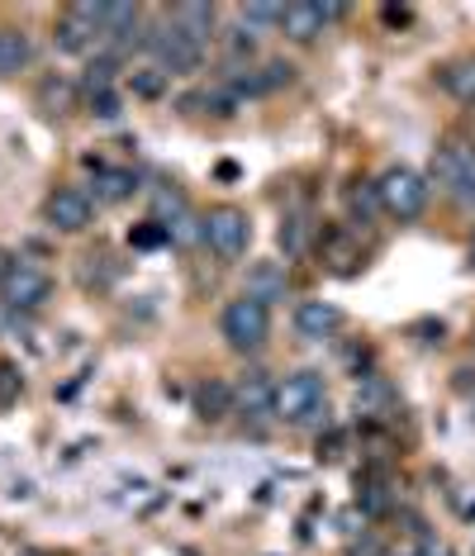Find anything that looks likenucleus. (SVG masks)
<instances>
[{"instance_id": "f3484780", "label": "nucleus", "mask_w": 475, "mask_h": 556, "mask_svg": "<svg viewBox=\"0 0 475 556\" xmlns=\"http://www.w3.org/2000/svg\"><path fill=\"white\" fill-rule=\"evenodd\" d=\"M395 409V390L385 376H361L357 381V414H367V419H385V414Z\"/></svg>"}, {"instance_id": "4be33fe9", "label": "nucleus", "mask_w": 475, "mask_h": 556, "mask_svg": "<svg viewBox=\"0 0 475 556\" xmlns=\"http://www.w3.org/2000/svg\"><path fill=\"white\" fill-rule=\"evenodd\" d=\"M167 86H171V77H167L162 67H139V72H129V91L143 96V100H162V96H167Z\"/></svg>"}, {"instance_id": "b1692460", "label": "nucleus", "mask_w": 475, "mask_h": 556, "mask_svg": "<svg viewBox=\"0 0 475 556\" xmlns=\"http://www.w3.org/2000/svg\"><path fill=\"white\" fill-rule=\"evenodd\" d=\"M357 509H361V514H385V509H390V490H385L381 480H361Z\"/></svg>"}, {"instance_id": "cd10ccee", "label": "nucleus", "mask_w": 475, "mask_h": 556, "mask_svg": "<svg viewBox=\"0 0 475 556\" xmlns=\"http://www.w3.org/2000/svg\"><path fill=\"white\" fill-rule=\"evenodd\" d=\"M305 229H309L305 219H285V224H281V248L291 252V257H295V252H305V238H309Z\"/></svg>"}, {"instance_id": "dca6fc26", "label": "nucleus", "mask_w": 475, "mask_h": 556, "mask_svg": "<svg viewBox=\"0 0 475 556\" xmlns=\"http://www.w3.org/2000/svg\"><path fill=\"white\" fill-rule=\"evenodd\" d=\"M285 290H291V281H285V271L277 267V262H253L247 267V290L243 295L261 300V305L271 309V300H285Z\"/></svg>"}, {"instance_id": "423d86ee", "label": "nucleus", "mask_w": 475, "mask_h": 556, "mask_svg": "<svg viewBox=\"0 0 475 556\" xmlns=\"http://www.w3.org/2000/svg\"><path fill=\"white\" fill-rule=\"evenodd\" d=\"M247 238H253V224H247V214L238 205H219L205 214V243L215 257L238 262L247 252Z\"/></svg>"}, {"instance_id": "2eb2a0df", "label": "nucleus", "mask_w": 475, "mask_h": 556, "mask_svg": "<svg viewBox=\"0 0 475 556\" xmlns=\"http://www.w3.org/2000/svg\"><path fill=\"white\" fill-rule=\"evenodd\" d=\"M133 191H139V176L129 167H95V181H91L95 205H119V200H129Z\"/></svg>"}, {"instance_id": "6ab92c4d", "label": "nucleus", "mask_w": 475, "mask_h": 556, "mask_svg": "<svg viewBox=\"0 0 475 556\" xmlns=\"http://www.w3.org/2000/svg\"><path fill=\"white\" fill-rule=\"evenodd\" d=\"M39 105L48 110V115H67V110L77 105V86H72L67 77H43L39 81Z\"/></svg>"}, {"instance_id": "20e7f679", "label": "nucleus", "mask_w": 475, "mask_h": 556, "mask_svg": "<svg viewBox=\"0 0 475 556\" xmlns=\"http://www.w3.org/2000/svg\"><path fill=\"white\" fill-rule=\"evenodd\" d=\"M143 48L157 58V67L167 72V77H185V72H200V58H205V48H200L191 34L181 29V24H157V29L143 34Z\"/></svg>"}, {"instance_id": "ddd939ff", "label": "nucleus", "mask_w": 475, "mask_h": 556, "mask_svg": "<svg viewBox=\"0 0 475 556\" xmlns=\"http://www.w3.org/2000/svg\"><path fill=\"white\" fill-rule=\"evenodd\" d=\"M195 414H200L205 424H223L229 414H238L233 386H229V381H219V376H209V381L195 390Z\"/></svg>"}, {"instance_id": "c756f323", "label": "nucleus", "mask_w": 475, "mask_h": 556, "mask_svg": "<svg viewBox=\"0 0 475 556\" xmlns=\"http://www.w3.org/2000/svg\"><path fill=\"white\" fill-rule=\"evenodd\" d=\"M15 390H20V381H15V371H10L5 362H0V400H15Z\"/></svg>"}, {"instance_id": "6e6552de", "label": "nucleus", "mask_w": 475, "mask_h": 556, "mask_svg": "<svg viewBox=\"0 0 475 556\" xmlns=\"http://www.w3.org/2000/svg\"><path fill=\"white\" fill-rule=\"evenodd\" d=\"M333 20H343V5H314V0H291L281 15V29L291 43H314Z\"/></svg>"}, {"instance_id": "5701e85b", "label": "nucleus", "mask_w": 475, "mask_h": 556, "mask_svg": "<svg viewBox=\"0 0 475 556\" xmlns=\"http://www.w3.org/2000/svg\"><path fill=\"white\" fill-rule=\"evenodd\" d=\"M115 72H119V62L115 58H95L91 67H86V77H81V91L86 96H100V91H115Z\"/></svg>"}, {"instance_id": "9b49d317", "label": "nucleus", "mask_w": 475, "mask_h": 556, "mask_svg": "<svg viewBox=\"0 0 475 556\" xmlns=\"http://www.w3.org/2000/svg\"><path fill=\"white\" fill-rule=\"evenodd\" d=\"M471 153H475V143H466V138H447V143H437V153H433V186H437V191L457 195Z\"/></svg>"}, {"instance_id": "7c9ffc66", "label": "nucleus", "mask_w": 475, "mask_h": 556, "mask_svg": "<svg viewBox=\"0 0 475 556\" xmlns=\"http://www.w3.org/2000/svg\"><path fill=\"white\" fill-rule=\"evenodd\" d=\"M337 452H343V433H329V442L319 438V462H333Z\"/></svg>"}, {"instance_id": "1a4fd4ad", "label": "nucleus", "mask_w": 475, "mask_h": 556, "mask_svg": "<svg viewBox=\"0 0 475 556\" xmlns=\"http://www.w3.org/2000/svg\"><path fill=\"white\" fill-rule=\"evenodd\" d=\"M48 224H53L57 233H81L86 224H91V195L86 191H77V186H62V191H53L48 195Z\"/></svg>"}, {"instance_id": "bb28decb", "label": "nucleus", "mask_w": 475, "mask_h": 556, "mask_svg": "<svg viewBox=\"0 0 475 556\" xmlns=\"http://www.w3.org/2000/svg\"><path fill=\"white\" fill-rule=\"evenodd\" d=\"M129 243L133 248H162V243H167V229H162L157 219H147V224H139V229L129 233Z\"/></svg>"}, {"instance_id": "f257e3e1", "label": "nucleus", "mask_w": 475, "mask_h": 556, "mask_svg": "<svg viewBox=\"0 0 475 556\" xmlns=\"http://www.w3.org/2000/svg\"><path fill=\"white\" fill-rule=\"evenodd\" d=\"M428 176L405 167V162H395V167L381 172L376 181V195H381V210L390 214V219H419L423 210H428Z\"/></svg>"}, {"instance_id": "a211bd4d", "label": "nucleus", "mask_w": 475, "mask_h": 556, "mask_svg": "<svg viewBox=\"0 0 475 556\" xmlns=\"http://www.w3.org/2000/svg\"><path fill=\"white\" fill-rule=\"evenodd\" d=\"M29 62H34L29 34L15 29V24H5V29H0V77H15V72H24Z\"/></svg>"}, {"instance_id": "9d476101", "label": "nucleus", "mask_w": 475, "mask_h": 556, "mask_svg": "<svg viewBox=\"0 0 475 556\" xmlns=\"http://www.w3.org/2000/svg\"><path fill=\"white\" fill-rule=\"evenodd\" d=\"M347 314L333 305V300H299L295 305V333L309 338V343H323V338H333L337 328H343Z\"/></svg>"}, {"instance_id": "f8f14e48", "label": "nucleus", "mask_w": 475, "mask_h": 556, "mask_svg": "<svg viewBox=\"0 0 475 556\" xmlns=\"http://www.w3.org/2000/svg\"><path fill=\"white\" fill-rule=\"evenodd\" d=\"M233 400H238V414H247V419H267V414L277 409V381H271L267 371H247L243 381L233 386Z\"/></svg>"}, {"instance_id": "aec40b11", "label": "nucleus", "mask_w": 475, "mask_h": 556, "mask_svg": "<svg viewBox=\"0 0 475 556\" xmlns=\"http://www.w3.org/2000/svg\"><path fill=\"white\" fill-rule=\"evenodd\" d=\"M442 86L452 91L461 105H475V58H466V62H452V67L442 72Z\"/></svg>"}, {"instance_id": "7ed1b4c3", "label": "nucleus", "mask_w": 475, "mask_h": 556, "mask_svg": "<svg viewBox=\"0 0 475 556\" xmlns=\"http://www.w3.org/2000/svg\"><path fill=\"white\" fill-rule=\"evenodd\" d=\"M323 400H329V390H323V376L319 371H291L285 381H277V419L281 424H319L323 419Z\"/></svg>"}, {"instance_id": "473e14b6", "label": "nucleus", "mask_w": 475, "mask_h": 556, "mask_svg": "<svg viewBox=\"0 0 475 556\" xmlns=\"http://www.w3.org/2000/svg\"><path fill=\"white\" fill-rule=\"evenodd\" d=\"M471 267H475V233H471Z\"/></svg>"}, {"instance_id": "a878e982", "label": "nucleus", "mask_w": 475, "mask_h": 556, "mask_svg": "<svg viewBox=\"0 0 475 556\" xmlns=\"http://www.w3.org/2000/svg\"><path fill=\"white\" fill-rule=\"evenodd\" d=\"M223 48H229V58H233V62H243V58H253V53H257V34L247 29V24H238V29L223 34Z\"/></svg>"}, {"instance_id": "412c9836", "label": "nucleus", "mask_w": 475, "mask_h": 556, "mask_svg": "<svg viewBox=\"0 0 475 556\" xmlns=\"http://www.w3.org/2000/svg\"><path fill=\"white\" fill-rule=\"evenodd\" d=\"M347 210H352V219L371 224L381 214V195H376V181H357L347 186Z\"/></svg>"}, {"instance_id": "39448f33", "label": "nucleus", "mask_w": 475, "mask_h": 556, "mask_svg": "<svg viewBox=\"0 0 475 556\" xmlns=\"http://www.w3.org/2000/svg\"><path fill=\"white\" fill-rule=\"evenodd\" d=\"M100 29H105V0H77V5L62 10V20L53 29V43L62 48V53L81 58V53H91V48L100 43Z\"/></svg>"}, {"instance_id": "72a5a7b5", "label": "nucleus", "mask_w": 475, "mask_h": 556, "mask_svg": "<svg viewBox=\"0 0 475 556\" xmlns=\"http://www.w3.org/2000/svg\"><path fill=\"white\" fill-rule=\"evenodd\" d=\"M471 409H475V404H471Z\"/></svg>"}, {"instance_id": "0eeeda50", "label": "nucleus", "mask_w": 475, "mask_h": 556, "mask_svg": "<svg viewBox=\"0 0 475 556\" xmlns=\"http://www.w3.org/2000/svg\"><path fill=\"white\" fill-rule=\"evenodd\" d=\"M0 295H5L10 309H39L53 300V276L43 267H34V262H15V271H10V281L0 286Z\"/></svg>"}, {"instance_id": "2f4dec72", "label": "nucleus", "mask_w": 475, "mask_h": 556, "mask_svg": "<svg viewBox=\"0 0 475 556\" xmlns=\"http://www.w3.org/2000/svg\"><path fill=\"white\" fill-rule=\"evenodd\" d=\"M10 271H15V262H10V252H5V248H0V286H5V281H10Z\"/></svg>"}, {"instance_id": "4468645a", "label": "nucleus", "mask_w": 475, "mask_h": 556, "mask_svg": "<svg viewBox=\"0 0 475 556\" xmlns=\"http://www.w3.org/2000/svg\"><path fill=\"white\" fill-rule=\"evenodd\" d=\"M171 24H181V29L191 34L200 48H205L219 34V10L215 5H200V0H185V5L171 10Z\"/></svg>"}, {"instance_id": "f03ea898", "label": "nucleus", "mask_w": 475, "mask_h": 556, "mask_svg": "<svg viewBox=\"0 0 475 556\" xmlns=\"http://www.w3.org/2000/svg\"><path fill=\"white\" fill-rule=\"evenodd\" d=\"M219 328H223V343L247 357V352L267 348V338H271V309L261 305V300H253V295H238V300L223 305Z\"/></svg>"}, {"instance_id": "c85d7f7f", "label": "nucleus", "mask_w": 475, "mask_h": 556, "mask_svg": "<svg viewBox=\"0 0 475 556\" xmlns=\"http://www.w3.org/2000/svg\"><path fill=\"white\" fill-rule=\"evenodd\" d=\"M86 100H91V115L95 119H119V91H100V96H86Z\"/></svg>"}, {"instance_id": "393cba45", "label": "nucleus", "mask_w": 475, "mask_h": 556, "mask_svg": "<svg viewBox=\"0 0 475 556\" xmlns=\"http://www.w3.org/2000/svg\"><path fill=\"white\" fill-rule=\"evenodd\" d=\"M285 15V5H267V0H253V5H243V24L247 29H271V24H281Z\"/></svg>"}]
</instances>
